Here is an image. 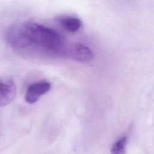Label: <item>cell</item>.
I'll use <instances>...</instances> for the list:
<instances>
[{"label": "cell", "mask_w": 154, "mask_h": 154, "mask_svg": "<svg viewBox=\"0 0 154 154\" xmlns=\"http://www.w3.org/2000/svg\"><path fill=\"white\" fill-rule=\"evenodd\" d=\"M67 56L81 62L90 61L93 58L92 51L81 43H74L68 46Z\"/></svg>", "instance_id": "cell-3"}, {"label": "cell", "mask_w": 154, "mask_h": 154, "mask_svg": "<svg viewBox=\"0 0 154 154\" xmlns=\"http://www.w3.org/2000/svg\"><path fill=\"white\" fill-rule=\"evenodd\" d=\"M57 20L65 29L72 32L78 31L82 26L81 20L72 16H60Z\"/></svg>", "instance_id": "cell-5"}, {"label": "cell", "mask_w": 154, "mask_h": 154, "mask_svg": "<svg viewBox=\"0 0 154 154\" xmlns=\"http://www.w3.org/2000/svg\"><path fill=\"white\" fill-rule=\"evenodd\" d=\"M126 144L127 138L126 137L120 138L113 144L111 149L112 154H125Z\"/></svg>", "instance_id": "cell-6"}, {"label": "cell", "mask_w": 154, "mask_h": 154, "mask_svg": "<svg viewBox=\"0 0 154 154\" xmlns=\"http://www.w3.org/2000/svg\"><path fill=\"white\" fill-rule=\"evenodd\" d=\"M51 88V84L46 80H40L31 84L25 92V101L29 104L35 103L42 96L48 93Z\"/></svg>", "instance_id": "cell-2"}, {"label": "cell", "mask_w": 154, "mask_h": 154, "mask_svg": "<svg viewBox=\"0 0 154 154\" xmlns=\"http://www.w3.org/2000/svg\"><path fill=\"white\" fill-rule=\"evenodd\" d=\"M16 87L11 79H0V106L10 103L15 97Z\"/></svg>", "instance_id": "cell-4"}, {"label": "cell", "mask_w": 154, "mask_h": 154, "mask_svg": "<svg viewBox=\"0 0 154 154\" xmlns=\"http://www.w3.org/2000/svg\"><path fill=\"white\" fill-rule=\"evenodd\" d=\"M11 46L22 52L36 51L54 57H67L68 46L64 37L42 24L26 22L11 26L7 32Z\"/></svg>", "instance_id": "cell-1"}]
</instances>
